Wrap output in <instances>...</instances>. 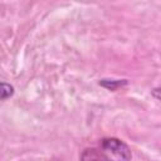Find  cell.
<instances>
[{
  "label": "cell",
  "instance_id": "cell-1",
  "mask_svg": "<svg viewBox=\"0 0 161 161\" xmlns=\"http://www.w3.org/2000/svg\"><path fill=\"white\" fill-rule=\"evenodd\" d=\"M101 152L106 161H131V150L121 140L109 137L101 141Z\"/></svg>",
  "mask_w": 161,
  "mask_h": 161
},
{
  "label": "cell",
  "instance_id": "cell-2",
  "mask_svg": "<svg viewBox=\"0 0 161 161\" xmlns=\"http://www.w3.org/2000/svg\"><path fill=\"white\" fill-rule=\"evenodd\" d=\"M80 161H106V158L99 150L86 148L80 155Z\"/></svg>",
  "mask_w": 161,
  "mask_h": 161
},
{
  "label": "cell",
  "instance_id": "cell-3",
  "mask_svg": "<svg viewBox=\"0 0 161 161\" xmlns=\"http://www.w3.org/2000/svg\"><path fill=\"white\" fill-rule=\"evenodd\" d=\"M13 93H14L13 86H10L8 83H4V82L0 83V99H6V98L11 97Z\"/></svg>",
  "mask_w": 161,
  "mask_h": 161
},
{
  "label": "cell",
  "instance_id": "cell-4",
  "mask_svg": "<svg viewBox=\"0 0 161 161\" xmlns=\"http://www.w3.org/2000/svg\"><path fill=\"white\" fill-rule=\"evenodd\" d=\"M99 84H102L103 87L113 91L117 87H121L122 84H126V80H108V79H103V80L99 82Z\"/></svg>",
  "mask_w": 161,
  "mask_h": 161
}]
</instances>
